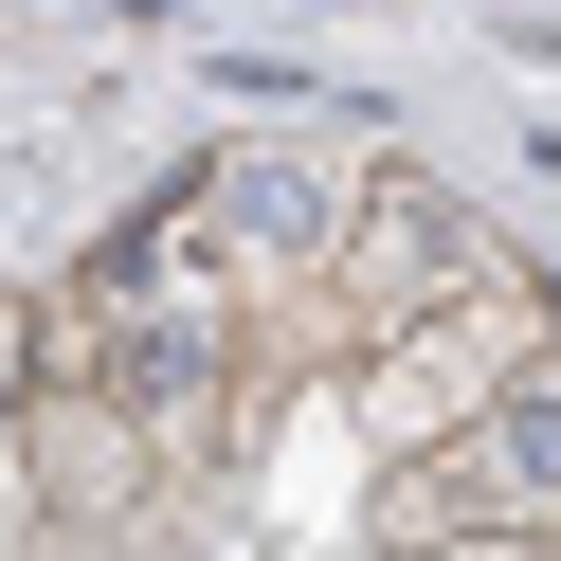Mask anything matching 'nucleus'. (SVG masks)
<instances>
[{
	"label": "nucleus",
	"instance_id": "f03ea898",
	"mask_svg": "<svg viewBox=\"0 0 561 561\" xmlns=\"http://www.w3.org/2000/svg\"><path fill=\"white\" fill-rule=\"evenodd\" d=\"M471 272H507V254H489V218H471L453 182H416V163H380V182H344V199H327V254H308V327H327V363H344V344H380L399 308L471 290Z\"/></svg>",
	"mask_w": 561,
	"mask_h": 561
},
{
	"label": "nucleus",
	"instance_id": "7ed1b4c3",
	"mask_svg": "<svg viewBox=\"0 0 561 561\" xmlns=\"http://www.w3.org/2000/svg\"><path fill=\"white\" fill-rule=\"evenodd\" d=\"M19 471H37V525H55V543H110V525L163 507L146 416H127L91 363H19Z\"/></svg>",
	"mask_w": 561,
	"mask_h": 561
},
{
	"label": "nucleus",
	"instance_id": "20e7f679",
	"mask_svg": "<svg viewBox=\"0 0 561 561\" xmlns=\"http://www.w3.org/2000/svg\"><path fill=\"white\" fill-rule=\"evenodd\" d=\"M55 525H37V471H19V399H0V561H37Z\"/></svg>",
	"mask_w": 561,
	"mask_h": 561
},
{
	"label": "nucleus",
	"instance_id": "f257e3e1",
	"mask_svg": "<svg viewBox=\"0 0 561 561\" xmlns=\"http://www.w3.org/2000/svg\"><path fill=\"white\" fill-rule=\"evenodd\" d=\"M525 363H543V290H525V272H471V290L399 308L380 344H344V416H363L380 453H416V435H453L471 399H507Z\"/></svg>",
	"mask_w": 561,
	"mask_h": 561
}]
</instances>
